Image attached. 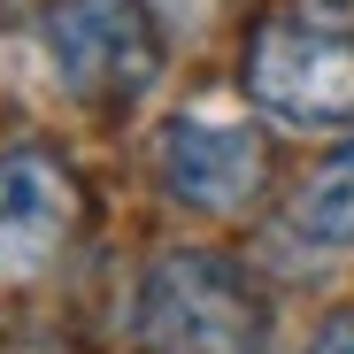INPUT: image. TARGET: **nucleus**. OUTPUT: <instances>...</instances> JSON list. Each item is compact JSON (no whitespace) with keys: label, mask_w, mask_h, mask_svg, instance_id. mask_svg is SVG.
<instances>
[{"label":"nucleus","mask_w":354,"mask_h":354,"mask_svg":"<svg viewBox=\"0 0 354 354\" xmlns=\"http://www.w3.org/2000/svg\"><path fill=\"white\" fill-rule=\"evenodd\" d=\"M39 39L54 77L85 100H139L162 70V39L139 0H46Z\"/></svg>","instance_id":"obj_2"},{"label":"nucleus","mask_w":354,"mask_h":354,"mask_svg":"<svg viewBox=\"0 0 354 354\" xmlns=\"http://www.w3.org/2000/svg\"><path fill=\"white\" fill-rule=\"evenodd\" d=\"M139 331L162 354H262V292L231 270L223 254L177 247L139 285Z\"/></svg>","instance_id":"obj_1"},{"label":"nucleus","mask_w":354,"mask_h":354,"mask_svg":"<svg viewBox=\"0 0 354 354\" xmlns=\"http://www.w3.org/2000/svg\"><path fill=\"white\" fill-rule=\"evenodd\" d=\"M301 231H308L316 247H346V239H354V139H346L339 162H324V169L308 177V193H301Z\"/></svg>","instance_id":"obj_6"},{"label":"nucleus","mask_w":354,"mask_h":354,"mask_svg":"<svg viewBox=\"0 0 354 354\" xmlns=\"http://www.w3.org/2000/svg\"><path fill=\"white\" fill-rule=\"evenodd\" d=\"M270 177V154L247 124H216V115H177L169 139H162V185L185 201V208H208V216H239L254 208Z\"/></svg>","instance_id":"obj_4"},{"label":"nucleus","mask_w":354,"mask_h":354,"mask_svg":"<svg viewBox=\"0 0 354 354\" xmlns=\"http://www.w3.org/2000/svg\"><path fill=\"white\" fill-rule=\"evenodd\" d=\"M247 85L285 124L339 131L354 124V39L324 24H262L247 46Z\"/></svg>","instance_id":"obj_3"},{"label":"nucleus","mask_w":354,"mask_h":354,"mask_svg":"<svg viewBox=\"0 0 354 354\" xmlns=\"http://www.w3.org/2000/svg\"><path fill=\"white\" fill-rule=\"evenodd\" d=\"M77 223V185L54 154H0V277H31Z\"/></svg>","instance_id":"obj_5"},{"label":"nucleus","mask_w":354,"mask_h":354,"mask_svg":"<svg viewBox=\"0 0 354 354\" xmlns=\"http://www.w3.org/2000/svg\"><path fill=\"white\" fill-rule=\"evenodd\" d=\"M308 354H354V316H339V324H324V331L308 339Z\"/></svg>","instance_id":"obj_7"}]
</instances>
